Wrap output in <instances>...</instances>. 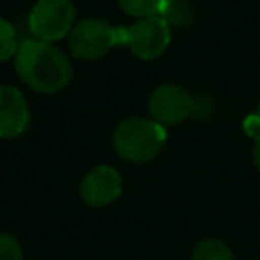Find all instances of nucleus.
<instances>
[{
    "instance_id": "1",
    "label": "nucleus",
    "mask_w": 260,
    "mask_h": 260,
    "mask_svg": "<svg viewBox=\"0 0 260 260\" xmlns=\"http://www.w3.org/2000/svg\"><path fill=\"white\" fill-rule=\"evenodd\" d=\"M14 69L22 83L39 93H57L65 89L73 77L69 57L53 43L39 39L20 43L14 55Z\"/></svg>"
},
{
    "instance_id": "6",
    "label": "nucleus",
    "mask_w": 260,
    "mask_h": 260,
    "mask_svg": "<svg viewBox=\"0 0 260 260\" xmlns=\"http://www.w3.org/2000/svg\"><path fill=\"white\" fill-rule=\"evenodd\" d=\"M148 112L154 122L162 126H177L193 114V98L177 83H162L150 93Z\"/></svg>"
},
{
    "instance_id": "13",
    "label": "nucleus",
    "mask_w": 260,
    "mask_h": 260,
    "mask_svg": "<svg viewBox=\"0 0 260 260\" xmlns=\"http://www.w3.org/2000/svg\"><path fill=\"white\" fill-rule=\"evenodd\" d=\"M0 260H24L20 242L4 232H0Z\"/></svg>"
},
{
    "instance_id": "3",
    "label": "nucleus",
    "mask_w": 260,
    "mask_h": 260,
    "mask_svg": "<svg viewBox=\"0 0 260 260\" xmlns=\"http://www.w3.org/2000/svg\"><path fill=\"white\" fill-rule=\"evenodd\" d=\"M126 28L112 26L104 18H85L69 32V49L81 61H95L116 45H124Z\"/></svg>"
},
{
    "instance_id": "2",
    "label": "nucleus",
    "mask_w": 260,
    "mask_h": 260,
    "mask_svg": "<svg viewBox=\"0 0 260 260\" xmlns=\"http://www.w3.org/2000/svg\"><path fill=\"white\" fill-rule=\"evenodd\" d=\"M167 130L152 118H126L122 120L112 136L114 150L128 162H148L162 150Z\"/></svg>"
},
{
    "instance_id": "7",
    "label": "nucleus",
    "mask_w": 260,
    "mask_h": 260,
    "mask_svg": "<svg viewBox=\"0 0 260 260\" xmlns=\"http://www.w3.org/2000/svg\"><path fill=\"white\" fill-rule=\"evenodd\" d=\"M79 195L89 207L110 205L122 195V175L110 165H98L81 179Z\"/></svg>"
},
{
    "instance_id": "12",
    "label": "nucleus",
    "mask_w": 260,
    "mask_h": 260,
    "mask_svg": "<svg viewBox=\"0 0 260 260\" xmlns=\"http://www.w3.org/2000/svg\"><path fill=\"white\" fill-rule=\"evenodd\" d=\"M18 47H20V43H18L16 28L8 20L0 18V63L8 61V59H14Z\"/></svg>"
},
{
    "instance_id": "10",
    "label": "nucleus",
    "mask_w": 260,
    "mask_h": 260,
    "mask_svg": "<svg viewBox=\"0 0 260 260\" xmlns=\"http://www.w3.org/2000/svg\"><path fill=\"white\" fill-rule=\"evenodd\" d=\"M191 260H234V252L230 250V246L225 242L207 238V240H201L193 248Z\"/></svg>"
},
{
    "instance_id": "14",
    "label": "nucleus",
    "mask_w": 260,
    "mask_h": 260,
    "mask_svg": "<svg viewBox=\"0 0 260 260\" xmlns=\"http://www.w3.org/2000/svg\"><path fill=\"white\" fill-rule=\"evenodd\" d=\"M244 130H246V134H250L252 138H258V136H260V118H258L256 114L248 116V118L244 120Z\"/></svg>"
},
{
    "instance_id": "9",
    "label": "nucleus",
    "mask_w": 260,
    "mask_h": 260,
    "mask_svg": "<svg viewBox=\"0 0 260 260\" xmlns=\"http://www.w3.org/2000/svg\"><path fill=\"white\" fill-rule=\"evenodd\" d=\"M158 16L169 24V26H189L193 22V8L187 0H167Z\"/></svg>"
},
{
    "instance_id": "15",
    "label": "nucleus",
    "mask_w": 260,
    "mask_h": 260,
    "mask_svg": "<svg viewBox=\"0 0 260 260\" xmlns=\"http://www.w3.org/2000/svg\"><path fill=\"white\" fill-rule=\"evenodd\" d=\"M252 156H254V165H256V169L260 171V136L254 138V150H252Z\"/></svg>"
},
{
    "instance_id": "8",
    "label": "nucleus",
    "mask_w": 260,
    "mask_h": 260,
    "mask_svg": "<svg viewBox=\"0 0 260 260\" xmlns=\"http://www.w3.org/2000/svg\"><path fill=\"white\" fill-rule=\"evenodd\" d=\"M30 124V112L20 89L0 83V138H16Z\"/></svg>"
},
{
    "instance_id": "4",
    "label": "nucleus",
    "mask_w": 260,
    "mask_h": 260,
    "mask_svg": "<svg viewBox=\"0 0 260 260\" xmlns=\"http://www.w3.org/2000/svg\"><path fill=\"white\" fill-rule=\"evenodd\" d=\"M75 6L71 0H39L28 14V28L35 39L53 43L73 30Z\"/></svg>"
},
{
    "instance_id": "5",
    "label": "nucleus",
    "mask_w": 260,
    "mask_h": 260,
    "mask_svg": "<svg viewBox=\"0 0 260 260\" xmlns=\"http://www.w3.org/2000/svg\"><path fill=\"white\" fill-rule=\"evenodd\" d=\"M124 45L142 61H152L160 57L171 45V26L160 16L138 18L126 28Z\"/></svg>"
},
{
    "instance_id": "16",
    "label": "nucleus",
    "mask_w": 260,
    "mask_h": 260,
    "mask_svg": "<svg viewBox=\"0 0 260 260\" xmlns=\"http://www.w3.org/2000/svg\"><path fill=\"white\" fill-rule=\"evenodd\" d=\"M256 116L260 118V102H258V110H256Z\"/></svg>"
},
{
    "instance_id": "11",
    "label": "nucleus",
    "mask_w": 260,
    "mask_h": 260,
    "mask_svg": "<svg viewBox=\"0 0 260 260\" xmlns=\"http://www.w3.org/2000/svg\"><path fill=\"white\" fill-rule=\"evenodd\" d=\"M118 6L136 18H146V16H158L167 0H116Z\"/></svg>"
}]
</instances>
